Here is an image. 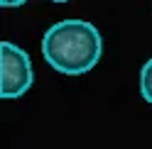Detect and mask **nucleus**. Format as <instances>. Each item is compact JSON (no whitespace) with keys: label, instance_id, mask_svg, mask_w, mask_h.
Listing matches in <instances>:
<instances>
[{"label":"nucleus","instance_id":"1","mask_svg":"<svg viewBox=\"0 0 152 149\" xmlns=\"http://www.w3.org/2000/svg\"><path fill=\"white\" fill-rule=\"evenodd\" d=\"M44 61L64 76L88 73L103 56V37L86 20H61L42 37Z\"/></svg>","mask_w":152,"mask_h":149},{"label":"nucleus","instance_id":"2","mask_svg":"<svg viewBox=\"0 0 152 149\" xmlns=\"http://www.w3.org/2000/svg\"><path fill=\"white\" fill-rule=\"evenodd\" d=\"M0 95L5 100H15L30 90L34 73H32V59L25 49H20L12 42L0 44Z\"/></svg>","mask_w":152,"mask_h":149},{"label":"nucleus","instance_id":"3","mask_svg":"<svg viewBox=\"0 0 152 149\" xmlns=\"http://www.w3.org/2000/svg\"><path fill=\"white\" fill-rule=\"evenodd\" d=\"M140 93H142V98L152 105V56L142 64V71H140Z\"/></svg>","mask_w":152,"mask_h":149},{"label":"nucleus","instance_id":"4","mask_svg":"<svg viewBox=\"0 0 152 149\" xmlns=\"http://www.w3.org/2000/svg\"><path fill=\"white\" fill-rule=\"evenodd\" d=\"M25 3H27V0H3L0 5H3V7H20V5H25Z\"/></svg>","mask_w":152,"mask_h":149},{"label":"nucleus","instance_id":"5","mask_svg":"<svg viewBox=\"0 0 152 149\" xmlns=\"http://www.w3.org/2000/svg\"><path fill=\"white\" fill-rule=\"evenodd\" d=\"M49 3H69V0H49Z\"/></svg>","mask_w":152,"mask_h":149}]
</instances>
